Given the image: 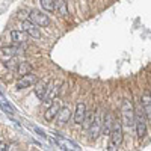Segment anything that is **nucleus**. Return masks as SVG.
Returning a JSON list of instances; mask_svg holds the SVG:
<instances>
[{
	"label": "nucleus",
	"instance_id": "nucleus-20",
	"mask_svg": "<svg viewBox=\"0 0 151 151\" xmlns=\"http://www.w3.org/2000/svg\"><path fill=\"white\" fill-rule=\"evenodd\" d=\"M8 144L6 142H3V141H0V151H8Z\"/></svg>",
	"mask_w": 151,
	"mask_h": 151
},
{
	"label": "nucleus",
	"instance_id": "nucleus-19",
	"mask_svg": "<svg viewBox=\"0 0 151 151\" xmlns=\"http://www.w3.org/2000/svg\"><path fill=\"white\" fill-rule=\"evenodd\" d=\"M40 3H41V8L45 12H53L55 11V2L53 0H40Z\"/></svg>",
	"mask_w": 151,
	"mask_h": 151
},
{
	"label": "nucleus",
	"instance_id": "nucleus-7",
	"mask_svg": "<svg viewBox=\"0 0 151 151\" xmlns=\"http://www.w3.org/2000/svg\"><path fill=\"white\" fill-rule=\"evenodd\" d=\"M60 103H59V100L56 98L53 103H50L48 104V107H47V110H45V113H44V118H45V121H53L55 118H58V113H59V110H60Z\"/></svg>",
	"mask_w": 151,
	"mask_h": 151
},
{
	"label": "nucleus",
	"instance_id": "nucleus-9",
	"mask_svg": "<svg viewBox=\"0 0 151 151\" xmlns=\"http://www.w3.org/2000/svg\"><path fill=\"white\" fill-rule=\"evenodd\" d=\"M21 27H23V30L26 32V33H27L29 36L35 38V40H38V38H41V32H40V29L36 27V24H35L33 21H30V20H26V21H23Z\"/></svg>",
	"mask_w": 151,
	"mask_h": 151
},
{
	"label": "nucleus",
	"instance_id": "nucleus-10",
	"mask_svg": "<svg viewBox=\"0 0 151 151\" xmlns=\"http://www.w3.org/2000/svg\"><path fill=\"white\" fill-rule=\"evenodd\" d=\"M0 53H2L3 56H18V55H23L24 53V47L23 45H6V47H2L0 48Z\"/></svg>",
	"mask_w": 151,
	"mask_h": 151
},
{
	"label": "nucleus",
	"instance_id": "nucleus-6",
	"mask_svg": "<svg viewBox=\"0 0 151 151\" xmlns=\"http://www.w3.org/2000/svg\"><path fill=\"white\" fill-rule=\"evenodd\" d=\"M50 86H52L50 80H45V79L38 80L35 83V94H36V97L40 100H45V97H47V94L50 91Z\"/></svg>",
	"mask_w": 151,
	"mask_h": 151
},
{
	"label": "nucleus",
	"instance_id": "nucleus-17",
	"mask_svg": "<svg viewBox=\"0 0 151 151\" xmlns=\"http://www.w3.org/2000/svg\"><path fill=\"white\" fill-rule=\"evenodd\" d=\"M55 2V11H58V14L62 17H68V5L65 0H53Z\"/></svg>",
	"mask_w": 151,
	"mask_h": 151
},
{
	"label": "nucleus",
	"instance_id": "nucleus-15",
	"mask_svg": "<svg viewBox=\"0 0 151 151\" xmlns=\"http://www.w3.org/2000/svg\"><path fill=\"white\" fill-rule=\"evenodd\" d=\"M71 107L70 106H62L59 113H58V122L59 124H67L70 121V116H71Z\"/></svg>",
	"mask_w": 151,
	"mask_h": 151
},
{
	"label": "nucleus",
	"instance_id": "nucleus-13",
	"mask_svg": "<svg viewBox=\"0 0 151 151\" xmlns=\"http://www.w3.org/2000/svg\"><path fill=\"white\" fill-rule=\"evenodd\" d=\"M32 73V65L29 64V62H18L17 64V68H15V74L17 77H24V76H27Z\"/></svg>",
	"mask_w": 151,
	"mask_h": 151
},
{
	"label": "nucleus",
	"instance_id": "nucleus-8",
	"mask_svg": "<svg viewBox=\"0 0 151 151\" xmlns=\"http://www.w3.org/2000/svg\"><path fill=\"white\" fill-rule=\"evenodd\" d=\"M141 106L148 121H151V91H144L141 97Z\"/></svg>",
	"mask_w": 151,
	"mask_h": 151
},
{
	"label": "nucleus",
	"instance_id": "nucleus-4",
	"mask_svg": "<svg viewBox=\"0 0 151 151\" xmlns=\"http://www.w3.org/2000/svg\"><path fill=\"white\" fill-rule=\"evenodd\" d=\"M103 121H104L103 109H101V107H97V109H95L94 122H92V125H91V129L88 130V132H89L91 139H97V137L100 136V133H101V130H103Z\"/></svg>",
	"mask_w": 151,
	"mask_h": 151
},
{
	"label": "nucleus",
	"instance_id": "nucleus-1",
	"mask_svg": "<svg viewBox=\"0 0 151 151\" xmlns=\"http://www.w3.org/2000/svg\"><path fill=\"white\" fill-rule=\"evenodd\" d=\"M121 115H122V127L125 129H132L134 127V115H136V110L132 104V101L129 98H124L122 100V104H121Z\"/></svg>",
	"mask_w": 151,
	"mask_h": 151
},
{
	"label": "nucleus",
	"instance_id": "nucleus-5",
	"mask_svg": "<svg viewBox=\"0 0 151 151\" xmlns=\"http://www.w3.org/2000/svg\"><path fill=\"white\" fill-rule=\"evenodd\" d=\"M29 20L33 21L36 26H41V27H45L50 24V18L48 15H45V12H41L38 9H32L29 11Z\"/></svg>",
	"mask_w": 151,
	"mask_h": 151
},
{
	"label": "nucleus",
	"instance_id": "nucleus-2",
	"mask_svg": "<svg viewBox=\"0 0 151 151\" xmlns=\"http://www.w3.org/2000/svg\"><path fill=\"white\" fill-rule=\"evenodd\" d=\"M122 122L119 119H115L113 122V127H112V132L109 134V145H107V150L109 151H116L118 147L122 144Z\"/></svg>",
	"mask_w": 151,
	"mask_h": 151
},
{
	"label": "nucleus",
	"instance_id": "nucleus-3",
	"mask_svg": "<svg viewBox=\"0 0 151 151\" xmlns=\"http://www.w3.org/2000/svg\"><path fill=\"white\" fill-rule=\"evenodd\" d=\"M134 129H136V136L137 139L142 141L145 134H147V116L144 113V109L141 106L139 110H136V115H134Z\"/></svg>",
	"mask_w": 151,
	"mask_h": 151
},
{
	"label": "nucleus",
	"instance_id": "nucleus-18",
	"mask_svg": "<svg viewBox=\"0 0 151 151\" xmlns=\"http://www.w3.org/2000/svg\"><path fill=\"white\" fill-rule=\"evenodd\" d=\"M94 118H95V110H88L86 113V116H85V121H83V129L85 130H89L91 129V125L94 122Z\"/></svg>",
	"mask_w": 151,
	"mask_h": 151
},
{
	"label": "nucleus",
	"instance_id": "nucleus-14",
	"mask_svg": "<svg viewBox=\"0 0 151 151\" xmlns=\"http://www.w3.org/2000/svg\"><path fill=\"white\" fill-rule=\"evenodd\" d=\"M113 122H115V118H113V115H112L110 112H107L106 115H104L103 130H101V133H104L106 136H109V134H110V132H112V127H113Z\"/></svg>",
	"mask_w": 151,
	"mask_h": 151
},
{
	"label": "nucleus",
	"instance_id": "nucleus-11",
	"mask_svg": "<svg viewBox=\"0 0 151 151\" xmlns=\"http://www.w3.org/2000/svg\"><path fill=\"white\" fill-rule=\"evenodd\" d=\"M86 113H88L86 104H85V103H77V106H76V110H74V122H76V124H83Z\"/></svg>",
	"mask_w": 151,
	"mask_h": 151
},
{
	"label": "nucleus",
	"instance_id": "nucleus-12",
	"mask_svg": "<svg viewBox=\"0 0 151 151\" xmlns=\"http://www.w3.org/2000/svg\"><path fill=\"white\" fill-rule=\"evenodd\" d=\"M38 82V79H36V76L35 74H27V76H24V77H21L18 82H17V89H26V88H29V86H32V85H35Z\"/></svg>",
	"mask_w": 151,
	"mask_h": 151
},
{
	"label": "nucleus",
	"instance_id": "nucleus-16",
	"mask_svg": "<svg viewBox=\"0 0 151 151\" xmlns=\"http://www.w3.org/2000/svg\"><path fill=\"white\" fill-rule=\"evenodd\" d=\"M11 40L15 44H24L27 40V33L24 30H11Z\"/></svg>",
	"mask_w": 151,
	"mask_h": 151
}]
</instances>
